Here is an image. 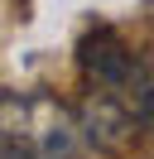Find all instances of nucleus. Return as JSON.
I'll use <instances>...</instances> for the list:
<instances>
[{
    "label": "nucleus",
    "instance_id": "nucleus-1",
    "mask_svg": "<svg viewBox=\"0 0 154 159\" xmlns=\"http://www.w3.org/2000/svg\"><path fill=\"white\" fill-rule=\"evenodd\" d=\"M77 130H82L101 154H125V149L135 145V135H140V120L125 111L120 97L92 92V97L82 101V111H77Z\"/></svg>",
    "mask_w": 154,
    "mask_h": 159
},
{
    "label": "nucleus",
    "instance_id": "nucleus-5",
    "mask_svg": "<svg viewBox=\"0 0 154 159\" xmlns=\"http://www.w3.org/2000/svg\"><path fill=\"white\" fill-rule=\"evenodd\" d=\"M5 159H43V154H34V149H24V145H15V140H5Z\"/></svg>",
    "mask_w": 154,
    "mask_h": 159
},
{
    "label": "nucleus",
    "instance_id": "nucleus-4",
    "mask_svg": "<svg viewBox=\"0 0 154 159\" xmlns=\"http://www.w3.org/2000/svg\"><path fill=\"white\" fill-rule=\"evenodd\" d=\"M111 97L125 101V111H130L140 125H149L154 120V68H144V63H135V72L125 77L120 92H111Z\"/></svg>",
    "mask_w": 154,
    "mask_h": 159
},
{
    "label": "nucleus",
    "instance_id": "nucleus-3",
    "mask_svg": "<svg viewBox=\"0 0 154 159\" xmlns=\"http://www.w3.org/2000/svg\"><path fill=\"white\" fill-rule=\"evenodd\" d=\"M19 116L29 120V140H34V149L43 159H63L67 149H72V130L77 120L67 116L63 106H58L53 97H34V101H19Z\"/></svg>",
    "mask_w": 154,
    "mask_h": 159
},
{
    "label": "nucleus",
    "instance_id": "nucleus-2",
    "mask_svg": "<svg viewBox=\"0 0 154 159\" xmlns=\"http://www.w3.org/2000/svg\"><path fill=\"white\" fill-rule=\"evenodd\" d=\"M82 72L96 82L101 92H120L125 87V77L135 72V53L120 43V34H111V29H96V34H87L82 39Z\"/></svg>",
    "mask_w": 154,
    "mask_h": 159
}]
</instances>
